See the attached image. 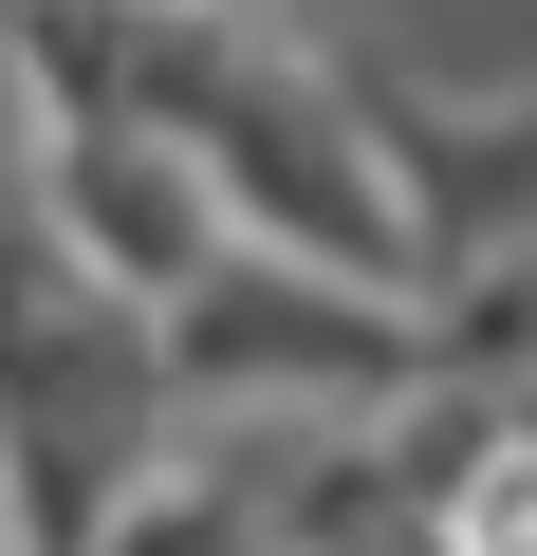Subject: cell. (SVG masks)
I'll return each instance as SVG.
<instances>
[{
  "mask_svg": "<svg viewBox=\"0 0 537 556\" xmlns=\"http://www.w3.org/2000/svg\"><path fill=\"white\" fill-rule=\"evenodd\" d=\"M167 20H204V0H167Z\"/></svg>",
  "mask_w": 537,
  "mask_h": 556,
  "instance_id": "cell-1",
  "label": "cell"
}]
</instances>
